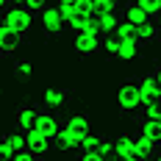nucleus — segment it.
Returning a JSON list of instances; mask_svg holds the SVG:
<instances>
[{"mask_svg": "<svg viewBox=\"0 0 161 161\" xmlns=\"http://www.w3.org/2000/svg\"><path fill=\"white\" fill-rule=\"evenodd\" d=\"M3 25L8 28V31H14L17 36H25V33L31 31V11L28 8H8L6 17H3Z\"/></svg>", "mask_w": 161, "mask_h": 161, "instance_id": "nucleus-1", "label": "nucleus"}, {"mask_svg": "<svg viewBox=\"0 0 161 161\" xmlns=\"http://www.w3.org/2000/svg\"><path fill=\"white\" fill-rule=\"evenodd\" d=\"M117 103H119V111H136V108H142V97H139V86L136 83H125V86H119V95H117Z\"/></svg>", "mask_w": 161, "mask_h": 161, "instance_id": "nucleus-2", "label": "nucleus"}, {"mask_svg": "<svg viewBox=\"0 0 161 161\" xmlns=\"http://www.w3.org/2000/svg\"><path fill=\"white\" fill-rule=\"evenodd\" d=\"M50 147H53V139H47L45 133H39L36 128L25 133V150H28V153H33L36 158L47 156V153H50Z\"/></svg>", "mask_w": 161, "mask_h": 161, "instance_id": "nucleus-3", "label": "nucleus"}, {"mask_svg": "<svg viewBox=\"0 0 161 161\" xmlns=\"http://www.w3.org/2000/svg\"><path fill=\"white\" fill-rule=\"evenodd\" d=\"M136 86H139V97H142V111H147V108H153V106L161 103V92L156 89V83L150 80V75L136 80Z\"/></svg>", "mask_w": 161, "mask_h": 161, "instance_id": "nucleus-4", "label": "nucleus"}, {"mask_svg": "<svg viewBox=\"0 0 161 161\" xmlns=\"http://www.w3.org/2000/svg\"><path fill=\"white\" fill-rule=\"evenodd\" d=\"M103 33H75V50L80 56H92L103 47Z\"/></svg>", "mask_w": 161, "mask_h": 161, "instance_id": "nucleus-5", "label": "nucleus"}, {"mask_svg": "<svg viewBox=\"0 0 161 161\" xmlns=\"http://www.w3.org/2000/svg\"><path fill=\"white\" fill-rule=\"evenodd\" d=\"M36 130L45 133L47 139H56V136H58L61 125L56 122V117L50 114V108H39V114H36Z\"/></svg>", "mask_w": 161, "mask_h": 161, "instance_id": "nucleus-6", "label": "nucleus"}, {"mask_svg": "<svg viewBox=\"0 0 161 161\" xmlns=\"http://www.w3.org/2000/svg\"><path fill=\"white\" fill-rule=\"evenodd\" d=\"M36 114H39V108H33V106H22V108H17V114H14L17 130H19V133L33 130V128H36Z\"/></svg>", "mask_w": 161, "mask_h": 161, "instance_id": "nucleus-7", "label": "nucleus"}, {"mask_svg": "<svg viewBox=\"0 0 161 161\" xmlns=\"http://www.w3.org/2000/svg\"><path fill=\"white\" fill-rule=\"evenodd\" d=\"M42 25H45V31H47V33H61V31L67 28L64 17L58 14V8H56V6H47V8L42 11Z\"/></svg>", "mask_w": 161, "mask_h": 161, "instance_id": "nucleus-8", "label": "nucleus"}, {"mask_svg": "<svg viewBox=\"0 0 161 161\" xmlns=\"http://www.w3.org/2000/svg\"><path fill=\"white\" fill-rule=\"evenodd\" d=\"M53 147H58V150H75V147H80V136H78V133H72L67 125H61L58 136L53 139Z\"/></svg>", "mask_w": 161, "mask_h": 161, "instance_id": "nucleus-9", "label": "nucleus"}, {"mask_svg": "<svg viewBox=\"0 0 161 161\" xmlns=\"http://www.w3.org/2000/svg\"><path fill=\"white\" fill-rule=\"evenodd\" d=\"M122 14H125V22L136 25V28H142V25H147V22H150V17L145 14V8H142L139 3H128V6L122 8Z\"/></svg>", "mask_w": 161, "mask_h": 161, "instance_id": "nucleus-10", "label": "nucleus"}, {"mask_svg": "<svg viewBox=\"0 0 161 161\" xmlns=\"http://www.w3.org/2000/svg\"><path fill=\"white\" fill-rule=\"evenodd\" d=\"M19 39H22V36H17V33L8 31L6 25H0V56H11L14 47L19 45Z\"/></svg>", "mask_w": 161, "mask_h": 161, "instance_id": "nucleus-11", "label": "nucleus"}, {"mask_svg": "<svg viewBox=\"0 0 161 161\" xmlns=\"http://www.w3.org/2000/svg\"><path fill=\"white\" fill-rule=\"evenodd\" d=\"M133 145H136V153H142V156H145V161H150L153 156H158V150H161L156 142H150V139L142 136V133H136V136H133Z\"/></svg>", "mask_w": 161, "mask_h": 161, "instance_id": "nucleus-12", "label": "nucleus"}, {"mask_svg": "<svg viewBox=\"0 0 161 161\" xmlns=\"http://www.w3.org/2000/svg\"><path fill=\"white\" fill-rule=\"evenodd\" d=\"M103 145H106V136H95V133H86L83 139H80V153L83 156H92V153H100L103 150Z\"/></svg>", "mask_w": 161, "mask_h": 161, "instance_id": "nucleus-13", "label": "nucleus"}, {"mask_svg": "<svg viewBox=\"0 0 161 161\" xmlns=\"http://www.w3.org/2000/svg\"><path fill=\"white\" fill-rule=\"evenodd\" d=\"M64 125L72 130V133H78L80 139H83V136L89 133V117H86V114H72V117H67Z\"/></svg>", "mask_w": 161, "mask_h": 161, "instance_id": "nucleus-14", "label": "nucleus"}, {"mask_svg": "<svg viewBox=\"0 0 161 161\" xmlns=\"http://www.w3.org/2000/svg\"><path fill=\"white\" fill-rule=\"evenodd\" d=\"M133 150H136L133 136H125V133H122V136H117V139H114V156H117V158H128Z\"/></svg>", "mask_w": 161, "mask_h": 161, "instance_id": "nucleus-15", "label": "nucleus"}, {"mask_svg": "<svg viewBox=\"0 0 161 161\" xmlns=\"http://www.w3.org/2000/svg\"><path fill=\"white\" fill-rule=\"evenodd\" d=\"M67 100H69L67 89H47L45 92V108H58V106H64Z\"/></svg>", "mask_w": 161, "mask_h": 161, "instance_id": "nucleus-16", "label": "nucleus"}, {"mask_svg": "<svg viewBox=\"0 0 161 161\" xmlns=\"http://www.w3.org/2000/svg\"><path fill=\"white\" fill-rule=\"evenodd\" d=\"M139 133H142V136H147L150 142H156V145L161 147V122H150V119H142V122H139Z\"/></svg>", "mask_w": 161, "mask_h": 161, "instance_id": "nucleus-17", "label": "nucleus"}, {"mask_svg": "<svg viewBox=\"0 0 161 161\" xmlns=\"http://www.w3.org/2000/svg\"><path fill=\"white\" fill-rule=\"evenodd\" d=\"M158 36H161V28L156 25V22H147V25H142V28H139V39H136V42H139V47H142V45L156 42Z\"/></svg>", "mask_w": 161, "mask_h": 161, "instance_id": "nucleus-18", "label": "nucleus"}, {"mask_svg": "<svg viewBox=\"0 0 161 161\" xmlns=\"http://www.w3.org/2000/svg\"><path fill=\"white\" fill-rule=\"evenodd\" d=\"M56 8H58V14L64 17L67 28H69V22H72L75 14H78V0H61V3H56Z\"/></svg>", "mask_w": 161, "mask_h": 161, "instance_id": "nucleus-19", "label": "nucleus"}, {"mask_svg": "<svg viewBox=\"0 0 161 161\" xmlns=\"http://www.w3.org/2000/svg\"><path fill=\"white\" fill-rule=\"evenodd\" d=\"M117 8H119V3L117 0H92V11L97 17L103 14H117Z\"/></svg>", "mask_w": 161, "mask_h": 161, "instance_id": "nucleus-20", "label": "nucleus"}, {"mask_svg": "<svg viewBox=\"0 0 161 161\" xmlns=\"http://www.w3.org/2000/svg\"><path fill=\"white\" fill-rule=\"evenodd\" d=\"M3 142L11 147V153H14V156L25 153V133H6V136H3Z\"/></svg>", "mask_w": 161, "mask_h": 161, "instance_id": "nucleus-21", "label": "nucleus"}, {"mask_svg": "<svg viewBox=\"0 0 161 161\" xmlns=\"http://www.w3.org/2000/svg\"><path fill=\"white\" fill-rule=\"evenodd\" d=\"M119 22H122V19H119V14H103V17H100V33H108V36H111V33H117Z\"/></svg>", "mask_w": 161, "mask_h": 161, "instance_id": "nucleus-22", "label": "nucleus"}, {"mask_svg": "<svg viewBox=\"0 0 161 161\" xmlns=\"http://www.w3.org/2000/svg\"><path fill=\"white\" fill-rule=\"evenodd\" d=\"M139 53V42H130V39H122V45H119V53H117V58H122V61H128Z\"/></svg>", "mask_w": 161, "mask_h": 161, "instance_id": "nucleus-23", "label": "nucleus"}, {"mask_svg": "<svg viewBox=\"0 0 161 161\" xmlns=\"http://www.w3.org/2000/svg\"><path fill=\"white\" fill-rule=\"evenodd\" d=\"M117 36H119V39H130V42H136V39H139V28L122 19V22H119V28H117Z\"/></svg>", "mask_w": 161, "mask_h": 161, "instance_id": "nucleus-24", "label": "nucleus"}, {"mask_svg": "<svg viewBox=\"0 0 161 161\" xmlns=\"http://www.w3.org/2000/svg\"><path fill=\"white\" fill-rule=\"evenodd\" d=\"M139 6L145 8V14L150 17V19H153V17L158 19L161 17V0H139Z\"/></svg>", "mask_w": 161, "mask_h": 161, "instance_id": "nucleus-25", "label": "nucleus"}, {"mask_svg": "<svg viewBox=\"0 0 161 161\" xmlns=\"http://www.w3.org/2000/svg\"><path fill=\"white\" fill-rule=\"evenodd\" d=\"M119 45H122V39H119V36H117V33H111V36H108V39H106V42H103V47L108 50V53H111L114 58H117V53H119Z\"/></svg>", "mask_w": 161, "mask_h": 161, "instance_id": "nucleus-26", "label": "nucleus"}, {"mask_svg": "<svg viewBox=\"0 0 161 161\" xmlns=\"http://www.w3.org/2000/svg\"><path fill=\"white\" fill-rule=\"evenodd\" d=\"M14 75L19 80H25L28 75H31V61H17V64H14Z\"/></svg>", "mask_w": 161, "mask_h": 161, "instance_id": "nucleus-27", "label": "nucleus"}, {"mask_svg": "<svg viewBox=\"0 0 161 161\" xmlns=\"http://www.w3.org/2000/svg\"><path fill=\"white\" fill-rule=\"evenodd\" d=\"M145 119H150V122H161V103H158V106H153V108H147Z\"/></svg>", "mask_w": 161, "mask_h": 161, "instance_id": "nucleus-28", "label": "nucleus"}, {"mask_svg": "<svg viewBox=\"0 0 161 161\" xmlns=\"http://www.w3.org/2000/svg\"><path fill=\"white\" fill-rule=\"evenodd\" d=\"M22 8H28V11H45V8H47V6H45V3H42V0H28V3H25V6H22Z\"/></svg>", "mask_w": 161, "mask_h": 161, "instance_id": "nucleus-29", "label": "nucleus"}, {"mask_svg": "<svg viewBox=\"0 0 161 161\" xmlns=\"http://www.w3.org/2000/svg\"><path fill=\"white\" fill-rule=\"evenodd\" d=\"M0 156H3V158H6V161H14V158H17L14 153H11V147L6 145V142H3V145H0Z\"/></svg>", "mask_w": 161, "mask_h": 161, "instance_id": "nucleus-30", "label": "nucleus"}, {"mask_svg": "<svg viewBox=\"0 0 161 161\" xmlns=\"http://www.w3.org/2000/svg\"><path fill=\"white\" fill-rule=\"evenodd\" d=\"M80 161H108V158L100 156V153H92V156H80Z\"/></svg>", "mask_w": 161, "mask_h": 161, "instance_id": "nucleus-31", "label": "nucleus"}, {"mask_svg": "<svg viewBox=\"0 0 161 161\" xmlns=\"http://www.w3.org/2000/svg\"><path fill=\"white\" fill-rule=\"evenodd\" d=\"M14 161H36V156H33V153H28V150H25V153H19V156H17Z\"/></svg>", "mask_w": 161, "mask_h": 161, "instance_id": "nucleus-32", "label": "nucleus"}, {"mask_svg": "<svg viewBox=\"0 0 161 161\" xmlns=\"http://www.w3.org/2000/svg\"><path fill=\"white\" fill-rule=\"evenodd\" d=\"M156 25H158V28H161V17H158V19H156Z\"/></svg>", "mask_w": 161, "mask_h": 161, "instance_id": "nucleus-33", "label": "nucleus"}, {"mask_svg": "<svg viewBox=\"0 0 161 161\" xmlns=\"http://www.w3.org/2000/svg\"><path fill=\"white\" fill-rule=\"evenodd\" d=\"M156 161H161V150H158V156H156Z\"/></svg>", "mask_w": 161, "mask_h": 161, "instance_id": "nucleus-34", "label": "nucleus"}]
</instances>
